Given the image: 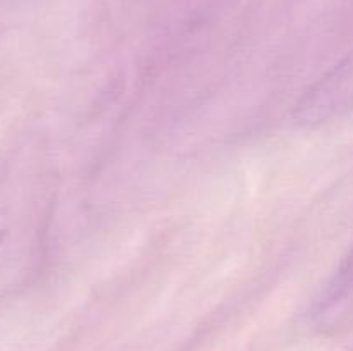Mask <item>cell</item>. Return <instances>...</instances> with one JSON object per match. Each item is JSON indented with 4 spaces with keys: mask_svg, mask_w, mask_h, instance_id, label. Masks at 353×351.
<instances>
[{
    "mask_svg": "<svg viewBox=\"0 0 353 351\" xmlns=\"http://www.w3.org/2000/svg\"><path fill=\"white\" fill-rule=\"evenodd\" d=\"M353 109V52L321 76L293 110V120L314 127L343 116Z\"/></svg>",
    "mask_w": 353,
    "mask_h": 351,
    "instance_id": "obj_1",
    "label": "cell"
},
{
    "mask_svg": "<svg viewBox=\"0 0 353 351\" xmlns=\"http://www.w3.org/2000/svg\"><path fill=\"white\" fill-rule=\"evenodd\" d=\"M3 234H6V229H3V227H0V244H2V240H3Z\"/></svg>",
    "mask_w": 353,
    "mask_h": 351,
    "instance_id": "obj_2",
    "label": "cell"
}]
</instances>
